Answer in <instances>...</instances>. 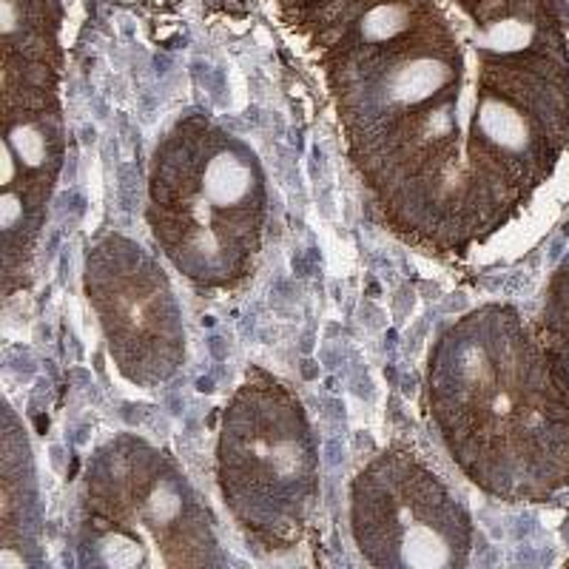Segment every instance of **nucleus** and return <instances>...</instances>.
<instances>
[{"label": "nucleus", "mask_w": 569, "mask_h": 569, "mask_svg": "<svg viewBox=\"0 0 569 569\" xmlns=\"http://www.w3.org/2000/svg\"><path fill=\"white\" fill-rule=\"evenodd\" d=\"M427 405L456 465L490 496L541 501L569 487V385L510 305H485L441 333Z\"/></svg>", "instance_id": "f257e3e1"}, {"label": "nucleus", "mask_w": 569, "mask_h": 569, "mask_svg": "<svg viewBox=\"0 0 569 569\" xmlns=\"http://www.w3.org/2000/svg\"><path fill=\"white\" fill-rule=\"evenodd\" d=\"M268 217L266 174L240 137L186 120L154 151L149 226L171 266L200 288L251 273Z\"/></svg>", "instance_id": "f03ea898"}, {"label": "nucleus", "mask_w": 569, "mask_h": 569, "mask_svg": "<svg viewBox=\"0 0 569 569\" xmlns=\"http://www.w3.org/2000/svg\"><path fill=\"white\" fill-rule=\"evenodd\" d=\"M78 552L83 567L220 563L211 516L174 461L137 436H117L86 470Z\"/></svg>", "instance_id": "7ed1b4c3"}, {"label": "nucleus", "mask_w": 569, "mask_h": 569, "mask_svg": "<svg viewBox=\"0 0 569 569\" xmlns=\"http://www.w3.org/2000/svg\"><path fill=\"white\" fill-rule=\"evenodd\" d=\"M217 476L233 518L266 543H291L319 498L311 421L291 390L268 373L248 376L228 401L217 441Z\"/></svg>", "instance_id": "20e7f679"}, {"label": "nucleus", "mask_w": 569, "mask_h": 569, "mask_svg": "<svg viewBox=\"0 0 569 569\" xmlns=\"http://www.w3.org/2000/svg\"><path fill=\"white\" fill-rule=\"evenodd\" d=\"M350 532L370 567L459 569L472 521L453 492L410 450H385L350 487Z\"/></svg>", "instance_id": "39448f33"}, {"label": "nucleus", "mask_w": 569, "mask_h": 569, "mask_svg": "<svg viewBox=\"0 0 569 569\" xmlns=\"http://www.w3.org/2000/svg\"><path fill=\"white\" fill-rule=\"evenodd\" d=\"M86 297L98 313L117 370L157 388L180 370L186 328L169 277L146 248L109 233L86 257Z\"/></svg>", "instance_id": "423d86ee"}, {"label": "nucleus", "mask_w": 569, "mask_h": 569, "mask_svg": "<svg viewBox=\"0 0 569 569\" xmlns=\"http://www.w3.org/2000/svg\"><path fill=\"white\" fill-rule=\"evenodd\" d=\"M536 333L556 373L569 385V259L552 273Z\"/></svg>", "instance_id": "0eeeda50"}, {"label": "nucleus", "mask_w": 569, "mask_h": 569, "mask_svg": "<svg viewBox=\"0 0 569 569\" xmlns=\"http://www.w3.org/2000/svg\"><path fill=\"white\" fill-rule=\"evenodd\" d=\"M410 29V7L399 0H385L362 14L359 20V38L365 43H388Z\"/></svg>", "instance_id": "6e6552de"}, {"label": "nucleus", "mask_w": 569, "mask_h": 569, "mask_svg": "<svg viewBox=\"0 0 569 569\" xmlns=\"http://www.w3.org/2000/svg\"><path fill=\"white\" fill-rule=\"evenodd\" d=\"M532 38H536V32H532L530 23L518 18H505L487 27L481 43H485V49H490L496 54H516L525 52L527 46L532 43Z\"/></svg>", "instance_id": "1a4fd4ad"}]
</instances>
